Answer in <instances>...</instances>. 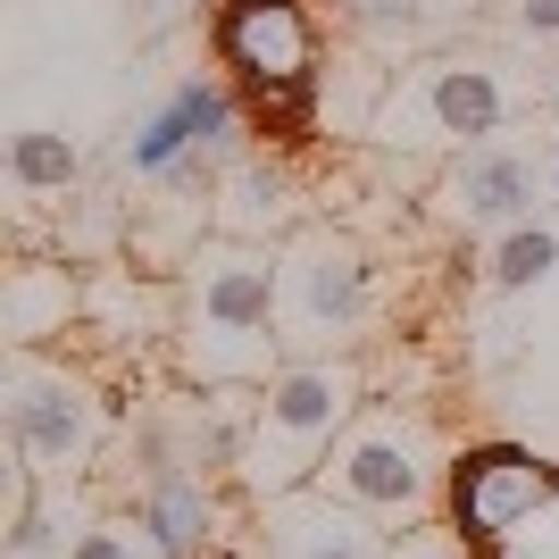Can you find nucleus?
Wrapping results in <instances>:
<instances>
[{
  "mask_svg": "<svg viewBox=\"0 0 559 559\" xmlns=\"http://www.w3.org/2000/svg\"><path fill=\"white\" fill-rule=\"evenodd\" d=\"M167 359L192 393H259L284 368V318H276V242L210 234L176 276Z\"/></svg>",
  "mask_w": 559,
  "mask_h": 559,
  "instance_id": "f257e3e1",
  "label": "nucleus"
},
{
  "mask_svg": "<svg viewBox=\"0 0 559 559\" xmlns=\"http://www.w3.org/2000/svg\"><path fill=\"white\" fill-rule=\"evenodd\" d=\"M368 409V376L350 368L343 350H318V359H284L267 384L251 393V451L234 467V492L242 501H276V492L318 485L326 451L343 443V426Z\"/></svg>",
  "mask_w": 559,
  "mask_h": 559,
  "instance_id": "f03ea898",
  "label": "nucleus"
},
{
  "mask_svg": "<svg viewBox=\"0 0 559 559\" xmlns=\"http://www.w3.org/2000/svg\"><path fill=\"white\" fill-rule=\"evenodd\" d=\"M0 435H9V460L43 485H84L93 460L109 451L117 409L84 368L50 359L43 343H17L9 368H0Z\"/></svg>",
  "mask_w": 559,
  "mask_h": 559,
  "instance_id": "7ed1b4c3",
  "label": "nucleus"
},
{
  "mask_svg": "<svg viewBox=\"0 0 559 559\" xmlns=\"http://www.w3.org/2000/svg\"><path fill=\"white\" fill-rule=\"evenodd\" d=\"M210 43L251 126H267L276 142L318 134V25L301 0H217Z\"/></svg>",
  "mask_w": 559,
  "mask_h": 559,
  "instance_id": "20e7f679",
  "label": "nucleus"
},
{
  "mask_svg": "<svg viewBox=\"0 0 559 559\" xmlns=\"http://www.w3.org/2000/svg\"><path fill=\"white\" fill-rule=\"evenodd\" d=\"M451 460L435 451L418 409H393V401H368L359 418L343 426V443L318 467V492H334L343 510L376 518V526H418L435 501H443Z\"/></svg>",
  "mask_w": 559,
  "mask_h": 559,
  "instance_id": "39448f33",
  "label": "nucleus"
},
{
  "mask_svg": "<svg viewBox=\"0 0 559 559\" xmlns=\"http://www.w3.org/2000/svg\"><path fill=\"white\" fill-rule=\"evenodd\" d=\"M376 309V259L359 234L309 217L276 242V318H284V359L343 350Z\"/></svg>",
  "mask_w": 559,
  "mask_h": 559,
  "instance_id": "423d86ee",
  "label": "nucleus"
},
{
  "mask_svg": "<svg viewBox=\"0 0 559 559\" xmlns=\"http://www.w3.org/2000/svg\"><path fill=\"white\" fill-rule=\"evenodd\" d=\"M510 126V84L476 59H426L384 109V142H443V151H476Z\"/></svg>",
  "mask_w": 559,
  "mask_h": 559,
  "instance_id": "0eeeda50",
  "label": "nucleus"
},
{
  "mask_svg": "<svg viewBox=\"0 0 559 559\" xmlns=\"http://www.w3.org/2000/svg\"><path fill=\"white\" fill-rule=\"evenodd\" d=\"M226 476L210 467H185V460H134V510L142 526L159 535L167 559H226Z\"/></svg>",
  "mask_w": 559,
  "mask_h": 559,
  "instance_id": "6e6552de",
  "label": "nucleus"
},
{
  "mask_svg": "<svg viewBox=\"0 0 559 559\" xmlns=\"http://www.w3.org/2000/svg\"><path fill=\"white\" fill-rule=\"evenodd\" d=\"M259 559H393V535L376 518L343 510L334 492L301 485V492H276L259 501Z\"/></svg>",
  "mask_w": 559,
  "mask_h": 559,
  "instance_id": "1a4fd4ad",
  "label": "nucleus"
},
{
  "mask_svg": "<svg viewBox=\"0 0 559 559\" xmlns=\"http://www.w3.org/2000/svg\"><path fill=\"white\" fill-rule=\"evenodd\" d=\"M535 192H543L535 159L510 151V142H476V151H460L451 176H443L451 217H460V226H501V234L535 217Z\"/></svg>",
  "mask_w": 559,
  "mask_h": 559,
  "instance_id": "9d476101",
  "label": "nucleus"
},
{
  "mask_svg": "<svg viewBox=\"0 0 559 559\" xmlns=\"http://www.w3.org/2000/svg\"><path fill=\"white\" fill-rule=\"evenodd\" d=\"M217 234H234V242H276V234H293V185H284L276 159H234L226 176H217Z\"/></svg>",
  "mask_w": 559,
  "mask_h": 559,
  "instance_id": "9b49d317",
  "label": "nucleus"
},
{
  "mask_svg": "<svg viewBox=\"0 0 559 559\" xmlns=\"http://www.w3.org/2000/svg\"><path fill=\"white\" fill-rule=\"evenodd\" d=\"M68 318H75V284L68 276H50V267H17V276H9V301H0L9 350L43 343V334H68Z\"/></svg>",
  "mask_w": 559,
  "mask_h": 559,
  "instance_id": "f8f14e48",
  "label": "nucleus"
},
{
  "mask_svg": "<svg viewBox=\"0 0 559 559\" xmlns=\"http://www.w3.org/2000/svg\"><path fill=\"white\" fill-rule=\"evenodd\" d=\"M75 176H84V151H75L68 134L25 126V134L9 142V185L17 192H75Z\"/></svg>",
  "mask_w": 559,
  "mask_h": 559,
  "instance_id": "ddd939ff",
  "label": "nucleus"
},
{
  "mask_svg": "<svg viewBox=\"0 0 559 559\" xmlns=\"http://www.w3.org/2000/svg\"><path fill=\"white\" fill-rule=\"evenodd\" d=\"M176 159H192V134H185V117L159 100V109H151L134 134H126V176H142V185H167V167H176Z\"/></svg>",
  "mask_w": 559,
  "mask_h": 559,
  "instance_id": "4468645a",
  "label": "nucleus"
},
{
  "mask_svg": "<svg viewBox=\"0 0 559 559\" xmlns=\"http://www.w3.org/2000/svg\"><path fill=\"white\" fill-rule=\"evenodd\" d=\"M75 559H167V551H159V535L142 526L134 501H109V510L84 518V543H75Z\"/></svg>",
  "mask_w": 559,
  "mask_h": 559,
  "instance_id": "2eb2a0df",
  "label": "nucleus"
},
{
  "mask_svg": "<svg viewBox=\"0 0 559 559\" xmlns=\"http://www.w3.org/2000/svg\"><path fill=\"white\" fill-rule=\"evenodd\" d=\"M551 267H559V234L535 226V217L510 226V234H501V251H492V284H501V293H526V284H543Z\"/></svg>",
  "mask_w": 559,
  "mask_h": 559,
  "instance_id": "dca6fc26",
  "label": "nucleus"
},
{
  "mask_svg": "<svg viewBox=\"0 0 559 559\" xmlns=\"http://www.w3.org/2000/svg\"><path fill=\"white\" fill-rule=\"evenodd\" d=\"M343 17L376 43H409L418 34V0H343Z\"/></svg>",
  "mask_w": 559,
  "mask_h": 559,
  "instance_id": "f3484780",
  "label": "nucleus"
},
{
  "mask_svg": "<svg viewBox=\"0 0 559 559\" xmlns=\"http://www.w3.org/2000/svg\"><path fill=\"white\" fill-rule=\"evenodd\" d=\"M393 559H476L451 526H418V535H393Z\"/></svg>",
  "mask_w": 559,
  "mask_h": 559,
  "instance_id": "a211bd4d",
  "label": "nucleus"
},
{
  "mask_svg": "<svg viewBox=\"0 0 559 559\" xmlns=\"http://www.w3.org/2000/svg\"><path fill=\"white\" fill-rule=\"evenodd\" d=\"M518 25L526 34H559V0H518Z\"/></svg>",
  "mask_w": 559,
  "mask_h": 559,
  "instance_id": "6ab92c4d",
  "label": "nucleus"
},
{
  "mask_svg": "<svg viewBox=\"0 0 559 559\" xmlns=\"http://www.w3.org/2000/svg\"><path fill=\"white\" fill-rule=\"evenodd\" d=\"M543 176H551V192H559V151H551V167H543Z\"/></svg>",
  "mask_w": 559,
  "mask_h": 559,
  "instance_id": "aec40b11",
  "label": "nucleus"
},
{
  "mask_svg": "<svg viewBox=\"0 0 559 559\" xmlns=\"http://www.w3.org/2000/svg\"><path fill=\"white\" fill-rule=\"evenodd\" d=\"M551 117H559V75H551Z\"/></svg>",
  "mask_w": 559,
  "mask_h": 559,
  "instance_id": "412c9836",
  "label": "nucleus"
}]
</instances>
